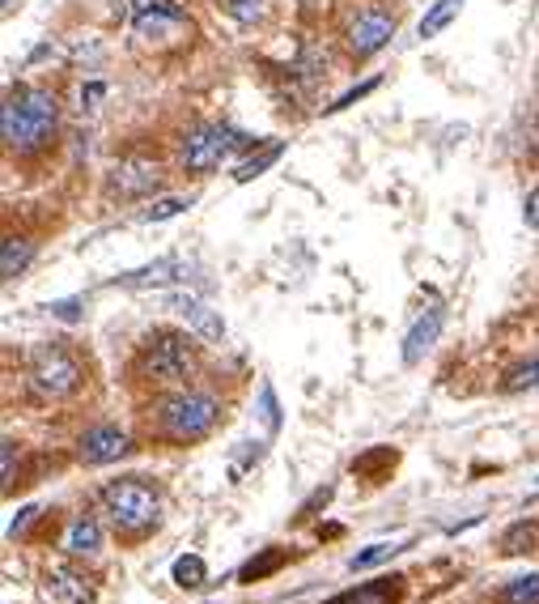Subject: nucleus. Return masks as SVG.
<instances>
[{"label":"nucleus","instance_id":"nucleus-1","mask_svg":"<svg viewBox=\"0 0 539 604\" xmlns=\"http://www.w3.org/2000/svg\"><path fill=\"white\" fill-rule=\"evenodd\" d=\"M60 128V102L51 90L22 86L4 99L0 111V141L9 153H39Z\"/></svg>","mask_w":539,"mask_h":604},{"label":"nucleus","instance_id":"nucleus-2","mask_svg":"<svg viewBox=\"0 0 539 604\" xmlns=\"http://www.w3.org/2000/svg\"><path fill=\"white\" fill-rule=\"evenodd\" d=\"M217 417H221V404H217V397H208V392H179V397H170V401L157 408V426L170 439H179V443L204 439L217 426Z\"/></svg>","mask_w":539,"mask_h":604},{"label":"nucleus","instance_id":"nucleus-3","mask_svg":"<svg viewBox=\"0 0 539 604\" xmlns=\"http://www.w3.org/2000/svg\"><path fill=\"white\" fill-rule=\"evenodd\" d=\"M102 506H106V515L115 519V528L141 532V528H149V524L157 519L162 499H157V490H153L149 481H141V477H124V481H111V486L102 490Z\"/></svg>","mask_w":539,"mask_h":604},{"label":"nucleus","instance_id":"nucleus-4","mask_svg":"<svg viewBox=\"0 0 539 604\" xmlns=\"http://www.w3.org/2000/svg\"><path fill=\"white\" fill-rule=\"evenodd\" d=\"M26 375H30L35 392H43V397H68L81 383L77 357L68 350H60V345H39V350L30 353V370Z\"/></svg>","mask_w":539,"mask_h":604},{"label":"nucleus","instance_id":"nucleus-5","mask_svg":"<svg viewBox=\"0 0 539 604\" xmlns=\"http://www.w3.org/2000/svg\"><path fill=\"white\" fill-rule=\"evenodd\" d=\"M230 146H234V133L230 128H221V124H196L179 141V162L192 175H208V171L221 166V158L230 153Z\"/></svg>","mask_w":539,"mask_h":604},{"label":"nucleus","instance_id":"nucleus-6","mask_svg":"<svg viewBox=\"0 0 539 604\" xmlns=\"http://www.w3.org/2000/svg\"><path fill=\"white\" fill-rule=\"evenodd\" d=\"M395 13L392 9H383V4H365V9H357L352 17H348V26H344V43L352 55H374V51H383L387 43L395 39Z\"/></svg>","mask_w":539,"mask_h":604},{"label":"nucleus","instance_id":"nucleus-7","mask_svg":"<svg viewBox=\"0 0 539 604\" xmlns=\"http://www.w3.org/2000/svg\"><path fill=\"white\" fill-rule=\"evenodd\" d=\"M145 375L157 383H183L192 375V345L183 332H157L145 350Z\"/></svg>","mask_w":539,"mask_h":604},{"label":"nucleus","instance_id":"nucleus-8","mask_svg":"<svg viewBox=\"0 0 539 604\" xmlns=\"http://www.w3.org/2000/svg\"><path fill=\"white\" fill-rule=\"evenodd\" d=\"M188 26V17H183V9L175 4V0H132V30L141 35V39H170V35H179Z\"/></svg>","mask_w":539,"mask_h":604},{"label":"nucleus","instance_id":"nucleus-9","mask_svg":"<svg viewBox=\"0 0 539 604\" xmlns=\"http://www.w3.org/2000/svg\"><path fill=\"white\" fill-rule=\"evenodd\" d=\"M166 306H175L179 315H183V324L196 332L200 341H208V345H217L221 337H226V324H221V311H213L208 302L192 299V294H166Z\"/></svg>","mask_w":539,"mask_h":604},{"label":"nucleus","instance_id":"nucleus-10","mask_svg":"<svg viewBox=\"0 0 539 604\" xmlns=\"http://www.w3.org/2000/svg\"><path fill=\"white\" fill-rule=\"evenodd\" d=\"M162 184V166L157 162H149V158H128V162H119L115 171H111V192L115 197H145Z\"/></svg>","mask_w":539,"mask_h":604},{"label":"nucleus","instance_id":"nucleus-11","mask_svg":"<svg viewBox=\"0 0 539 604\" xmlns=\"http://www.w3.org/2000/svg\"><path fill=\"white\" fill-rule=\"evenodd\" d=\"M441 324H446V315H441V306H429L416 324H412V332L403 337V362L408 366H416L425 353L438 345V337H441Z\"/></svg>","mask_w":539,"mask_h":604},{"label":"nucleus","instance_id":"nucleus-12","mask_svg":"<svg viewBox=\"0 0 539 604\" xmlns=\"http://www.w3.org/2000/svg\"><path fill=\"white\" fill-rule=\"evenodd\" d=\"M43 592H48L55 604H90V596H94V592H90V579H86L81 570H73V566H51Z\"/></svg>","mask_w":539,"mask_h":604},{"label":"nucleus","instance_id":"nucleus-13","mask_svg":"<svg viewBox=\"0 0 539 604\" xmlns=\"http://www.w3.org/2000/svg\"><path fill=\"white\" fill-rule=\"evenodd\" d=\"M124 452H128V435L119 426H99V430H90L81 439V460L86 464H111V460H119Z\"/></svg>","mask_w":539,"mask_h":604},{"label":"nucleus","instance_id":"nucleus-14","mask_svg":"<svg viewBox=\"0 0 539 604\" xmlns=\"http://www.w3.org/2000/svg\"><path fill=\"white\" fill-rule=\"evenodd\" d=\"M179 273H183V264H179V260H157V264L137 268V273H124V277H115V286H124V290H149V286L179 281Z\"/></svg>","mask_w":539,"mask_h":604},{"label":"nucleus","instance_id":"nucleus-15","mask_svg":"<svg viewBox=\"0 0 539 604\" xmlns=\"http://www.w3.org/2000/svg\"><path fill=\"white\" fill-rule=\"evenodd\" d=\"M102 550V528L94 519H77V524H68V532H64V554L73 557H90Z\"/></svg>","mask_w":539,"mask_h":604},{"label":"nucleus","instance_id":"nucleus-16","mask_svg":"<svg viewBox=\"0 0 539 604\" xmlns=\"http://www.w3.org/2000/svg\"><path fill=\"white\" fill-rule=\"evenodd\" d=\"M459 9H463V0H434V4H429V13H425V17H421V26H416V30H421V39H438L441 30L459 17Z\"/></svg>","mask_w":539,"mask_h":604},{"label":"nucleus","instance_id":"nucleus-17","mask_svg":"<svg viewBox=\"0 0 539 604\" xmlns=\"http://www.w3.org/2000/svg\"><path fill=\"white\" fill-rule=\"evenodd\" d=\"M170 579H175L183 592H196V588L208 583V566H204V557L200 554H183L170 566Z\"/></svg>","mask_w":539,"mask_h":604},{"label":"nucleus","instance_id":"nucleus-18","mask_svg":"<svg viewBox=\"0 0 539 604\" xmlns=\"http://www.w3.org/2000/svg\"><path fill=\"white\" fill-rule=\"evenodd\" d=\"M30 255H35V248H30L26 239H4V248H0V277H4V281L22 277L26 264H30Z\"/></svg>","mask_w":539,"mask_h":604},{"label":"nucleus","instance_id":"nucleus-19","mask_svg":"<svg viewBox=\"0 0 539 604\" xmlns=\"http://www.w3.org/2000/svg\"><path fill=\"white\" fill-rule=\"evenodd\" d=\"M408 541H378V545H365L361 554L348 557V570L357 575V570H374V566H383V562H392L399 550H403Z\"/></svg>","mask_w":539,"mask_h":604},{"label":"nucleus","instance_id":"nucleus-20","mask_svg":"<svg viewBox=\"0 0 539 604\" xmlns=\"http://www.w3.org/2000/svg\"><path fill=\"white\" fill-rule=\"evenodd\" d=\"M399 579H378V583H365V588H357V592H344L336 596L332 604H395V588Z\"/></svg>","mask_w":539,"mask_h":604},{"label":"nucleus","instance_id":"nucleus-21","mask_svg":"<svg viewBox=\"0 0 539 604\" xmlns=\"http://www.w3.org/2000/svg\"><path fill=\"white\" fill-rule=\"evenodd\" d=\"M281 153H285V146H281V141H272V146H268V150H264V153H255V158H246L243 166L234 171V179H239V184H251V179H255V175H264V171H268V166H272V162L281 158Z\"/></svg>","mask_w":539,"mask_h":604},{"label":"nucleus","instance_id":"nucleus-22","mask_svg":"<svg viewBox=\"0 0 539 604\" xmlns=\"http://www.w3.org/2000/svg\"><path fill=\"white\" fill-rule=\"evenodd\" d=\"M221 9L239 22V26H255L268 17V0H221Z\"/></svg>","mask_w":539,"mask_h":604},{"label":"nucleus","instance_id":"nucleus-23","mask_svg":"<svg viewBox=\"0 0 539 604\" xmlns=\"http://www.w3.org/2000/svg\"><path fill=\"white\" fill-rule=\"evenodd\" d=\"M196 204V197H162V201H153L141 213V222H170V217H179L183 209H192Z\"/></svg>","mask_w":539,"mask_h":604},{"label":"nucleus","instance_id":"nucleus-24","mask_svg":"<svg viewBox=\"0 0 539 604\" xmlns=\"http://www.w3.org/2000/svg\"><path fill=\"white\" fill-rule=\"evenodd\" d=\"M501 601L505 604H539V575H523L514 583L501 588Z\"/></svg>","mask_w":539,"mask_h":604},{"label":"nucleus","instance_id":"nucleus-25","mask_svg":"<svg viewBox=\"0 0 539 604\" xmlns=\"http://www.w3.org/2000/svg\"><path fill=\"white\" fill-rule=\"evenodd\" d=\"M277 566H285V550H272V554H264L259 562H246L243 566V583H255V579H264V575H272Z\"/></svg>","mask_w":539,"mask_h":604},{"label":"nucleus","instance_id":"nucleus-26","mask_svg":"<svg viewBox=\"0 0 539 604\" xmlns=\"http://www.w3.org/2000/svg\"><path fill=\"white\" fill-rule=\"evenodd\" d=\"M539 383V362H527V366H514L505 375V392H523V388H536Z\"/></svg>","mask_w":539,"mask_h":604},{"label":"nucleus","instance_id":"nucleus-27","mask_svg":"<svg viewBox=\"0 0 539 604\" xmlns=\"http://www.w3.org/2000/svg\"><path fill=\"white\" fill-rule=\"evenodd\" d=\"M259 408H264V421H268V430H277L281 426V408H277V392L264 383L259 388Z\"/></svg>","mask_w":539,"mask_h":604},{"label":"nucleus","instance_id":"nucleus-28","mask_svg":"<svg viewBox=\"0 0 539 604\" xmlns=\"http://www.w3.org/2000/svg\"><path fill=\"white\" fill-rule=\"evenodd\" d=\"M35 515H39V506H22V511L9 519V537H22V532L35 524Z\"/></svg>","mask_w":539,"mask_h":604},{"label":"nucleus","instance_id":"nucleus-29","mask_svg":"<svg viewBox=\"0 0 539 604\" xmlns=\"http://www.w3.org/2000/svg\"><path fill=\"white\" fill-rule=\"evenodd\" d=\"M374 86H378V81H374V77H370V81H365V86H357V90H348V95H341V99L332 102V106H328V111H344V106H352V102H357V99H365V95H370V90H374Z\"/></svg>","mask_w":539,"mask_h":604},{"label":"nucleus","instance_id":"nucleus-30","mask_svg":"<svg viewBox=\"0 0 539 604\" xmlns=\"http://www.w3.org/2000/svg\"><path fill=\"white\" fill-rule=\"evenodd\" d=\"M523 213H527V226H531V230H539V188L531 192V197H527Z\"/></svg>","mask_w":539,"mask_h":604},{"label":"nucleus","instance_id":"nucleus-31","mask_svg":"<svg viewBox=\"0 0 539 604\" xmlns=\"http://www.w3.org/2000/svg\"><path fill=\"white\" fill-rule=\"evenodd\" d=\"M13 452H17V448H13L9 439H4V460H0V473H4V486L13 481Z\"/></svg>","mask_w":539,"mask_h":604},{"label":"nucleus","instance_id":"nucleus-32","mask_svg":"<svg viewBox=\"0 0 539 604\" xmlns=\"http://www.w3.org/2000/svg\"><path fill=\"white\" fill-rule=\"evenodd\" d=\"M259 455H264V448H259V443H251V452H246V460H259ZM230 477L239 481V477H243V464H230Z\"/></svg>","mask_w":539,"mask_h":604},{"label":"nucleus","instance_id":"nucleus-33","mask_svg":"<svg viewBox=\"0 0 539 604\" xmlns=\"http://www.w3.org/2000/svg\"><path fill=\"white\" fill-rule=\"evenodd\" d=\"M77 306H81V302H55L51 311H55L60 319H77Z\"/></svg>","mask_w":539,"mask_h":604},{"label":"nucleus","instance_id":"nucleus-34","mask_svg":"<svg viewBox=\"0 0 539 604\" xmlns=\"http://www.w3.org/2000/svg\"><path fill=\"white\" fill-rule=\"evenodd\" d=\"M536 137H539V111H536Z\"/></svg>","mask_w":539,"mask_h":604}]
</instances>
